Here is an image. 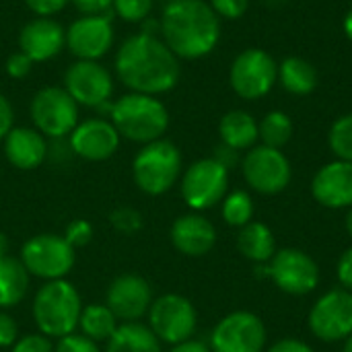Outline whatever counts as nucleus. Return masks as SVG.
<instances>
[{
	"instance_id": "obj_26",
	"label": "nucleus",
	"mask_w": 352,
	"mask_h": 352,
	"mask_svg": "<svg viewBox=\"0 0 352 352\" xmlns=\"http://www.w3.org/2000/svg\"><path fill=\"white\" fill-rule=\"evenodd\" d=\"M105 352H161V340L148 326L126 322L111 334Z\"/></svg>"
},
{
	"instance_id": "obj_2",
	"label": "nucleus",
	"mask_w": 352,
	"mask_h": 352,
	"mask_svg": "<svg viewBox=\"0 0 352 352\" xmlns=\"http://www.w3.org/2000/svg\"><path fill=\"white\" fill-rule=\"evenodd\" d=\"M159 25L167 47L184 60L208 56L221 39V19L204 0H169Z\"/></svg>"
},
{
	"instance_id": "obj_29",
	"label": "nucleus",
	"mask_w": 352,
	"mask_h": 352,
	"mask_svg": "<svg viewBox=\"0 0 352 352\" xmlns=\"http://www.w3.org/2000/svg\"><path fill=\"white\" fill-rule=\"evenodd\" d=\"M258 130H260V140L266 146L283 148L293 136V122L285 111L276 109L266 113V118L258 124Z\"/></svg>"
},
{
	"instance_id": "obj_41",
	"label": "nucleus",
	"mask_w": 352,
	"mask_h": 352,
	"mask_svg": "<svg viewBox=\"0 0 352 352\" xmlns=\"http://www.w3.org/2000/svg\"><path fill=\"white\" fill-rule=\"evenodd\" d=\"M25 4L39 16H50L58 10H62L68 0H25Z\"/></svg>"
},
{
	"instance_id": "obj_21",
	"label": "nucleus",
	"mask_w": 352,
	"mask_h": 352,
	"mask_svg": "<svg viewBox=\"0 0 352 352\" xmlns=\"http://www.w3.org/2000/svg\"><path fill=\"white\" fill-rule=\"evenodd\" d=\"M173 248L190 258L208 254L217 243V229L200 214H184L171 227Z\"/></svg>"
},
{
	"instance_id": "obj_17",
	"label": "nucleus",
	"mask_w": 352,
	"mask_h": 352,
	"mask_svg": "<svg viewBox=\"0 0 352 352\" xmlns=\"http://www.w3.org/2000/svg\"><path fill=\"white\" fill-rule=\"evenodd\" d=\"M118 320L136 322L144 314H148L153 305V291L151 285L138 274H120L111 280L107 289V303H105Z\"/></svg>"
},
{
	"instance_id": "obj_14",
	"label": "nucleus",
	"mask_w": 352,
	"mask_h": 352,
	"mask_svg": "<svg viewBox=\"0 0 352 352\" xmlns=\"http://www.w3.org/2000/svg\"><path fill=\"white\" fill-rule=\"evenodd\" d=\"M64 89L85 107H103L113 93V78L97 60H76L64 74Z\"/></svg>"
},
{
	"instance_id": "obj_24",
	"label": "nucleus",
	"mask_w": 352,
	"mask_h": 352,
	"mask_svg": "<svg viewBox=\"0 0 352 352\" xmlns=\"http://www.w3.org/2000/svg\"><path fill=\"white\" fill-rule=\"evenodd\" d=\"M318 80H320L318 68L305 58L291 56L278 64V82L291 95L303 97V95L314 93L318 87Z\"/></svg>"
},
{
	"instance_id": "obj_20",
	"label": "nucleus",
	"mask_w": 352,
	"mask_h": 352,
	"mask_svg": "<svg viewBox=\"0 0 352 352\" xmlns=\"http://www.w3.org/2000/svg\"><path fill=\"white\" fill-rule=\"evenodd\" d=\"M311 194L326 208H351L352 163L336 159L324 165L311 182Z\"/></svg>"
},
{
	"instance_id": "obj_7",
	"label": "nucleus",
	"mask_w": 352,
	"mask_h": 352,
	"mask_svg": "<svg viewBox=\"0 0 352 352\" xmlns=\"http://www.w3.org/2000/svg\"><path fill=\"white\" fill-rule=\"evenodd\" d=\"M278 80L276 60L260 47L243 50L231 64L229 82L233 91L248 101L266 97Z\"/></svg>"
},
{
	"instance_id": "obj_30",
	"label": "nucleus",
	"mask_w": 352,
	"mask_h": 352,
	"mask_svg": "<svg viewBox=\"0 0 352 352\" xmlns=\"http://www.w3.org/2000/svg\"><path fill=\"white\" fill-rule=\"evenodd\" d=\"M254 217V202L252 196L243 190H235L225 196L223 200V219L231 227H245L252 223Z\"/></svg>"
},
{
	"instance_id": "obj_32",
	"label": "nucleus",
	"mask_w": 352,
	"mask_h": 352,
	"mask_svg": "<svg viewBox=\"0 0 352 352\" xmlns=\"http://www.w3.org/2000/svg\"><path fill=\"white\" fill-rule=\"evenodd\" d=\"M109 223L116 231H120L124 235H134L142 229V214L136 208L120 206L109 214Z\"/></svg>"
},
{
	"instance_id": "obj_45",
	"label": "nucleus",
	"mask_w": 352,
	"mask_h": 352,
	"mask_svg": "<svg viewBox=\"0 0 352 352\" xmlns=\"http://www.w3.org/2000/svg\"><path fill=\"white\" fill-rule=\"evenodd\" d=\"M237 153H239V151H235V148H231V146H227V144H221V146L217 148L214 159H217L221 165H225V167L229 169V167H233V165L237 163Z\"/></svg>"
},
{
	"instance_id": "obj_10",
	"label": "nucleus",
	"mask_w": 352,
	"mask_h": 352,
	"mask_svg": "<svg viewBox=\"0 0 352 352\" xmlns=\"http://www.w3.org/2000/svg\"><path fill=\"white\" fill-rule=\"evenodd\" d=\"M198 324V316L190 299L182 295H163L148 309V328L161 342L179 344L190 340Z\"/></svg>"
},
{
	"instance_id": "obj_48",
	"label": "nucleus",
	"mask_w": 352,
	"mask_h": 352,
	"mask_svg": "<svg viewBox=\"0 0 352 352\" xmlns=\"http://www.w3.org/2000/svg\"><path fill=\"white\" fill-rule=\"evenodd\" d=\"M6 252H8V239L6 235L0 233V256H6Z\"/></svg>"
},
{
	"instance_id": "obj_40",
	"label": "nucleus",
	"mask_w": 352,
	"mask_h": 352,
	"mask_svg": "<svg viewBox=\"0 0 352 352\" xmlns=\"http://www.w3.org/2000/svg\"><path fill=\"white\" fill-rule=\"evenodd\" d=\"M19 326L12 320V316L0 311V346H12L19 338Z\"/></svg>"
},
{
	"instance_id": "obj_31",
	"label": "nucleus",
	"mask_w": 352,
	"mask_h": 352,
	"mask_svg": "<svg viewBox=\"0 0 352 352\" xmlns=\"http://www.w3.org/2000/svg\"><path fill=\"white\" fill-rule=\"evenodd\" d=\"M328 142H330L332 153L340 161L352 163V113H346V116L338 118L332 124Z\"/></svg>"
},
{
	"instance_id": "obj_46",
	"label": "nucleus",
	"mask_w": 352,
	"mask_h": 352,
	"mask_svg": "<svg viewBox=\"0 0 352 352\" xmlns=\"http://www.w3.org/2000/svg\"><path fill=\"white\" fill-rule=\"evenodd\" d=\"M171 352H212L210 351V346H206L204 342H200V340H184V342H179V344H173V349Z\"/></svg>"
},
{
	"instance_id": "obj_18",
	"label": "nucleus",
	"mask_w": 352,
	"mask_h": 352,
	"mask_svg": "<svg viewBox=\"0 0 352 352\" xmlns=\"http://www.w3.org/2000/svg\"><path fill=\"white\" fill-rule=\"evenodd\" d=\"M120 146V134L107 120L93 118L70 132V148L87 161H107Z\"/></svg>"
},
{
	"instance_id": "obj_9",
	"label": "nucleus",
	"mask_w": 352,
	"mask_h": 352,
	"mask_svg": "<svg viewBox=\"0 0 352 352\" xmlns=\"http://www.w3.org/2000/svg\"><path fill=\"white\" fill-rule=\"evenodd\" d=\"M229 169L214 157L200 159L182 177V198L194 210H206L227 196Z\"/></svg>"
},
{
	"instance_id": "obj_8",
	"label": "nucleus",
	"mask_w": 352,
	"mask_h": 352,
	"mask_svg": "<svg viewBox=\"0 0 352 352\" xmlns=\"http://www.w3.org/2000/svg\"><path fill=\"white\" fill-rule=\"evenodd\" d=\"M31 120L43 136L62 138L78 124V103L66 89L45 87L31 101Z\"/></svg>"
},
{
	"instance_id": "obj_22",
	"label": "nucleus",
	"mask_w": 352,
	"mask_h": 352,
	"mask_svg": "<svg viewBox=\"0 0 352 352\" xmlns=\"http://www.w3.org/2000/svg\"><path fill=\"white\" fill-rule=\"evenodd\" d=\"M4 155L16 169L31 171L47 157V142L39 130L16 126L4 136Z\"/></svg>"
},
{
	"instance_id": "obj_33",
	"label": "nucleus",
	"mask_w": 352,
	"mask_h": 352,
	"mask_svg": "<svg viewBox=\"0 0 352 352\" xmlns=\"http://www.w3.org/2000/svg\"><path fill=\"white\" fill-rule=\"evenodd\" d=\"M153 0H113V10L128 23H140L151 14Z\"/></svg>"
},
{
	"instance_id": "obj_4",
	"label": "nucleus",
	"mask_w": 352,
	"mask_h": 352,
	"mask_svg": "<svg viewBox=\"0 0 352 352\" xmlns=\"http://www.w3.org/2000/svg\"><path fill=\"white\" fill-rule=\"evenodd\" d=\"M82 301L68 280H47L33 299V318L41 334L62 338L78 328Z\"/></svg>"
},
{
	"instance_id": "obj_49",
	"label": "nucleus",
	"mask_w": 352,
	"mask_h": 352,
	"mask_svg": "<svg viewBox=\"0 0 352 352\" xmlns=\"http://www.w3.org/2000/svg\"><path fill=\"white\" fill-rule=\"evenodd\" d=\"M346 231H349V235L352 237V206L349 208V214H346Z\"/></svg>"
},
{
	"instance_id": "obj_6",
	"label": "nucleus",
	"mask_w": 352,
	"mask_h": 352,
	"mask_svg": "<svg viewBox=\"0 0 352 352\" xmlns=\"http://www.w3.org/2000/svg\"><path fill=\"white\" fill-rule=\"evenodd\" d=\"M74 248L64 235L41 233L25 241L21 250V262L29 274L43 280H62L74 266Z\"/></svg>"
},
{
	"instance_id": "obj_27",
	"label": "nucleus",
	"mask_w": 352,
	"mask_h": 352,
	"mask_svg": "<svg viewBox=\"0 0 352 352\" xmlns=\"http://www.w3.org/2000/svg\"><path fill=\"white\" fill-rule=\"evenodd\" d=\"M237 248L248 260L256 264H264L274 258V235L268 229V225L252 221L245 227H241L237 237Z\"/></svg>"
},
{
	"instance_id": "obj_37",
	"label": "nucleus",
	"mask_w": 352,
	"mask_h": 352,
	"mask_svg": "<svg viewBox=\"0 0 352 352\" xmlns=\"http://www.w3.org/2000/svg\"><path fill=\"white\" fill-rule=\"evenodd\" d=\"M208 4L217 12L219 19L235 21V19H241L245 14V10L250 6V0H210Z\"/></svg>"
},
{
	"instance_id": "obj_34",
	"label": "nucleus",
	"mask_w": 352,
	"mask_h": 352,
	"mask_svg": "<svg viewBox=\"0 0 352 352\" xmlns=\"http://www.w3.org/2000/svg\"><path fill=\"white\" fill-rule=\"evenodd\" d=\"M56 352H101L99 344L91 338H87L85 334H66L62 338H58Z\"/></svg>"
},
{
	"instance_id": "obj_35",
	"label": "nucleus",
	"mask_w": 352,
	"mask_h": 352,
	"mask_svg": "<svg viewBox=\"0 0 352 352\" xmlns=\"http://www.w3.org/2000/svg\"><path fill=\"white\" fill-rule=\"evenodd\" d=\"M10 352H56V346L52 344L50 336L45 334H27V336H21L14 344H12V351Z\"/></svg>"
},
{
	"instance_id": "obj_12",
	"label": "nucleus",
	"mask_w": 352,
	"mask_h": 352,
	"mask_svg": "<svg viewBox=\"0 0 352 352\" xmlns=\"http://www.w3.org/2000/svg\"><path fill=\"white\" fill-rule=\"evenodd\" d=\"M266 328L256 314L235 311L223 318L210 334L212 352H262Z\"/></svg>"
},
{
	"instance_id": "obj_28",
	"label": "nucleus",
	"mask_w": 352,
	"mask_h": 352,
	"mask_svg": "<svg viewBox=\"0 0 352 352\" xmlns=\"http://www.w3.org/2000/svg\"><path fill=\"white\" fill-rule=\"evenodd\" d=\"M78 328H80V334H85L87 338L95 342H107L111 334L118 330V318L107 305L91 303L82 307Z\"/></svg>"
},
{
	"instance_id": "obj_25",
	"label": "nucleus",
	"mask_w": 352,
	"mask_h": 352,
	"mask_svg": "<svg viewBox=\"0 0 352 352\" xmlns=\"http://www.w3.org/2000/svg\"><path fill=\"white\" fill-rule=\"evenodd\" d=\"M29 272L21 260L12 256H0V309L19 305L29 289Z\"/></svg>"
},
{
	"instance_id": "obj_23",
	"label": "nucleus",
	"mask_w": 352,
	"mask_h": 352,
	"mask_svg": "<svg viewBox=\"0 0 352 352\" xmlns=\"http://www.w3.org/2000/svg\"><path fill=\"white\" fill-rule=\"evenodd\" d=\"M219 134H221L223 144H227L235 151L254 148L256 140L260 138L256 118L243 109H233V111L225 113L219 124Z\"/></svg>"
},
{
	"instance_id": "obj_3",
	"label": "nucleus",
	"mask_w": 352,
	"mask_h": 352,
	"mask_svg": "<svg viewBox=\"0 0 352 352\" xmlns=\"http://www.w3.org/2000/svg\"><path fill=\"white\" fill-rule=\"evenodd\" d=\"M109 113L118 134L140 144L159 140L169 126V111L155 95L128 93L111 105Z\"/></svg>"
},
{
	"instance_id": "obj_50",
	"label": "nucleus",
	"mask_w": 352,
	"mask_h": 352,
	"mask_svg": "<svg viewBox=\"0 0 352 352\" xmlns=\"http://www.w3.org/2000/svg\"><path fill=\"white\" fill-rule=\"evenodd\" d=\"M344 352H352V334L346 338V344H344Z\"/></svg>"
},
{
	"instance_id": "obj_11",
	"label": "nucleus",
	"mask_w": 352,
	"mask_h": 352,
	"mask_svg": "<svg viewBox=\"0 0 352 352\" xmlns=\"http://www.w3.org/2000/svg\"><path fill=\"white\" fill-rule=\"evenodd\" d=\"M243 177L250 188L260 194H278L291 182V163L280 148L266 144L250 148L241 163Z\"/></svg>"
},
{
	"instance_id": "obj_36",
	"label": "nucleus",
	"mask_w": 352,
	"mask_h": 352,
	"mask_svg": "<svg viewBox=\"0 0 352 352\" xmlns=\"http://www.w3.org/2000/svg\"><path fill=\"white\" fill-rule=\"evenodd\" d=\"M91 237H93V227H91L89 221H82V219L72 221V223L66 227V231H64V239H66L74 250L87 245V243L91 241Z\"/></svg>"
},
{
	"instance_id": "obj_44",
	"label": "nucleus",
	"mask_w": 352,
	"mask_h": 352,
	"mask_svg": "<svg viewBox=\"0 0 352 352\" xmlns=\"http://www.w3.org/2000/svg\"><path fill=\"white\" fill-rule=\"evenodd\" d=\"M268 352H314V349L309 344L301 342V340L285 338V340H278Z\"/></svg>"
},
{
	"instance_id": "obj_1",
	"label": "nucleus",
	"mask_w": 352,
	"mask_h": 352,
	"mask_svg": "<svg viewBox=\"0 0 352 352\" xmlns=\"http://www.w3.org/2000/svg\"><path fill=\"white\" fill-rule=\"evenodd\" d=\"M116 72L132 93L161 95L177 85L182 66L179 58L163 39L142 31L120 45L116 54Z\"/></svg>"
},
{
	"instance_id": "obj_16",
	"label": "nucleus",
	"mask_w": 352,
	"mask_h": 352,
	"mask_svg": "<svg viewBox=\"0 0 352 352\" xmlns=\"http://www.w3.org/2000/svg\"><path fill=\"white\" fill-rule=\"evenodd\" d=\"M113 45V29L109 14L80 16L66 31V47L78 60H99Z\"/></svg>"
},
{
	"instance_id": "obj_15",
	"label": "nucleus",
	"mask_w": 352,
	"mask_h": 352,
	"mask_svg": "<svg viewBox=\"0 0 352 352\" xmlns=\"http://www.w3.org/2000/svg\"><path fill=\"white\" fill-rule=\"evenodd\" d=\"M270 278L289 295H307L320 283V268L301 250H283L270 260Z\"/></svg>"
},
{
	"instance_id": "obj_47",
	"label": "nucleus",
	"mask_w": 352,
	"mask_h": 352,
	"mask_svg": "<svg viewBox=\"0 0 352 352\" xmlns=\"http://www.w3.org/2000/svg\"><path fill=\"white\" fill-rule=\"evenodd\" d=\"M342 25H344V33H346V37L352 41V8L346 12V16H344V23H342Z\"/></svg>"
},
{
	"instance_id": "obj_42",
	"label": "nucleus",
	"mask_w": 352,
	"mask_h": 352,
	"mask_svg": "<svg viewBox=\"0 0 352 352\" xmlns=\"http://www.w3.org/2000/svg\"><path fill=\"white\" fill-rule=\"evenodd\" d=\"M14 111H12V105L10 101L0 93V138H4L14 126Z\"/></svg>"
},
{
	"instance_id": "obj_5",
	"label": "nucleus",
	"mask_w": 352,
	"mask_h": 352,
	"mask_svg": "<svg viewBox=\"0 0 352 352\" xmlns=\"http://www.w3.org/2000/svg\"><path fill=\"white\" fill-rule=\"evenodd\" d=\"M182 173V153L171 140H155L144 144L132 163L136 186L148 196L169 192Z\"/></svg>"
},
{
	"instance_id": "obj_39",
	"label": "nucleus",
	"mask_w": 352,
	"mask_h": 352,
	"mask_svg": "<svg viewBox=\"0 0 352 352\" xmlns=\"http://www.w3.org/2000/svg\"><path fill=\"white\" fill-rule=\"evenodd\" d=\"M82 16H103L113 8V0H72Z\"/></svg>"
},
{
	"instance_id": "obj_38",
	"label": "nucleus",
	"mask_w": 352,
	"mask_h": 352,
	"mask_svg": "<svg viewBox=\"0 0 352 352\" xmlns=\"http://www.w3.org/2000/svg\"><path fill=\"white\" fill-rule=\"evenodd\" d=\"M33 60L27 56V54H23V52H14V54H10L8 56V60H6V72H8V76H12V78H25L29 72H31V68H33Z\"/></svg>"
},
{
	"instance_id": "obj_19",
	"label": "nucleus",
	"mask_w": 352,
	"mask_h": 352,
	"mask_svg": "<svg viewBox=\"0 0 352 352\" xmlns=\"http://www.w3.org/2000/svg\"><path fill=\"white\" fill-rule=\"evenodd\" d=\"M66 45V31L64 27L50 19L37 16L29 21L19 35V47L27 54L33 62H45L56 58Z\"/></svg>"
},
{
	"instance_id": "obj_43",
	"label": "nucleus",
	"mask_w": 352,
	"mask_h": 352,
	"mask_svg": "<svg viewBox=\"0 0 352 352\" xmlns=\"http://www.w3.org/2000/svg\"><path fill=\"white\" fill-rule=\"evenodd\" d=\"M338 280L346 291H352V248L338 260Z\"/></svg>"
},
{
	"instance_id": "obj_13",
	"label": "nucleus",
	"mask_w": 352,
	"mask_h": 352,
	"mask_svg": "<svg viewBox=\"0 0 352 352\" xmlns=\"http://www.w3.org/2000/svg\"><path fill=\"white\" fill-rule=\"evenodd\" d=\"M311 332L324 342H338L352 334V293L346 289L328 291L309 314Z\"/></svg>"
}]
</instances>
